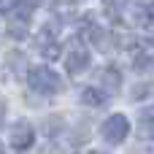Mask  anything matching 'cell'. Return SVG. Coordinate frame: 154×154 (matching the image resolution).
I'll return each instance as SVG.
<instances>
[{
    "label": "cell",
    "mask_w": 154,
    "mask_h": 154,
    "mask_svg": "<svg viewBox=\"0 0 154 154\" xmlns=\"http://www.w3.org/2000/svg\"><path fill=\"white\" fill-rule=\"evenodd\" d=\"M27 84L35 89V92H41V95H51V92H57L62 84H60V76L54 73V70H49V68H32L30 73H27Z\"/></svg>",
    "instance_id": "obj_1"
},
{
    "label": "cell",
    "mask_w": 154,
    "mask_h": 154,
    "mask_svg": "<svg viewBox=\"0 0 154 154\" xmlns=\"http://www.w3.org/2000/svg\"><path fill=\"white\" fill-rule=\"evenodd\" d=\"M87 65H89V51L84 49L81 41H73V43L68 46V54H65V68H68V73H70V76H79V73L87 70Z\"/></svg>",
    "instance_id": "obj_2"
},
{
    "label": "cell",
    "mask_w": 154,
    "mask_h": 154,
    "mask_svg": "<svg viewBox=\"0 0 154 154\" xmlns=\"http://www.w3.org/2000/svg\"><path fill=\"white\" fill-rule=\"evenodd\" d=\"M127 135H130V122H127V116L114 114V116H108V119L103 122V138H106L108 143H122Z\"/></svg>",
    "instance_id": "obj_3"
},
{
    "label": "cell",
    "mask_w": 154,
    "mask_h": 154,
    "mask_svg": "<svg viewBox=\"0 0 154 154\" xmlns=\"http://www.w3.org/2000/svg\"><path fill=\"white\" fill-rule=\"evenodd\" d=\"M133 68L146 73L154 68V43L152 41H141L135 49H133Z\"/></svg>",
    "instance_id": "obj_4"
},
{
    "label": "cell",
    "mask_w": 154,
    "mask_h": 154,
    "mask_svg": "<svg viewBox=\"0 0 154 154\" xmlns=\"http://www.w3.org/2000/svg\"><path fill=\"white\" fill-rule=\"evenodd\" d=\"M32 141H35V133H32V127H30L27 122H16V125L11 127V149L24 152V149L32 146Z\"/></svg>",
    "instance_id": "obj_5"
},
{
    "label": "cell",
    "mask_w": 154,
    "mask_h": 154,
    "mask_svg": "<svg viewBox=\"0 0 154 154\" xmlns=\"http://www.w3.org/2000/svg\"><path fill=\"white\" fill-rule=\"evenodd\" d=\"M100 84H103L108 92H119V87H122V76H119V70H116V68H106V70L100 73Z\"/></svg>",
    "instance_id": "obj_6"
},
{
    "label": "cell",
    "mask_w": 154,
    "mask_h": 154,
    "mask_svg": "<svg viewBox=\"0 0 154 154\" xmlns=\"http://www.w3.org/2000/svg\"><path fill=\"white\" fill-rule=\"evenodd\" d=\"M8 32L14 35V38H24L27 35V14H16V16H11V22H8Z\"/></svg>",
    "instance_id": "obj_7"
},
{
    "label": "cell",
    "mask_w": 154,
    "mask_h": 154,
    "mask_svg": "<svg viewBox=\"0 0 154 154\" xmlns=\"http://www.w3.org/2000/svg\"><path fill=\"white\" fill-rule=\"evenodd\" d=\"M81 100H84L87 106H106V92H100V89H92V87H87V89L81 92Z\"/></svg>",
    "instance_id": "obj_8"
},
{
    "label": "cell",
    "mask_w": 154,
    "mask_h": 154,
    "mask_svg": "<svg viewBox=\"0 0 154 154\" xmlns=\"http://www.w3.org/2000/svg\"><path fill=\"white\" fill-rule=\"evenodd\" d=\"M54 11L60 16H70L76 14V0H54Z\"/></svg>",
    "instance_id": "obj_9"
},
{
    "label": "cell",
    "mask_w": 154,
    "mask_h": 154,
    "mask_svg": "<svg viewBox=\"0 0 154 154\" xmlns=\"http://www.w3.org/2000/svg\"><path fill=\"white\" fill-rule=\"evenodd\" d=\"M141 22H143V27H146V30H152V32H154V0L143 8V11H141Z\"/></svg>",
    "instance_id": "obj_10"
},
{
    "label": "cell",
    "mask_w": 154,
    "mask_h": 154,
    "mask_svg": "<svg viewBox=\"0 0 154 154\" xmlns=\"http://www.w3.org/2000/svg\"><path fill=\"white\" fill-rule=\"evenodd\" d=\"M41 51H43L46 60H57V57H60V43H57V41H51V43H41Z\"/></svg>",
    "instance_id": "obj_11"
},
{
    "label": "cell",
    "mask_w": 154,
    "mask_h": 154,
    "mask_svg": "<svg viewBox=\"0 0 154 154\" xmlns=\"http://www.w3.org/2000/svg\"><path fill=\"white\" fill-rule=\"evenodd\" d=\"M41 3H43V0H16V5H19V11H22V14H30V11H35Z\"/></svg>",
    "instance_id": "obj_12"
},
{
    "label": "cell",
    "mask_w": 154,
    "mask_h": 154,
    "mask_svg": "<svg viewBox=\"0 0 154 154\" xmlns=\"http://www.w3.org/2000/svg\"><path fill=\"white\" fill-rule=\"evenodd\" d=\"M11 3H14V0H0V14H5V11L11 8Z\"/></svg>",
    "instance_id": "obj_13"
},
{
    "label": "cell",
    "mask_w": 154,
    "mask_h": 154,
    "mask_svg": "<svg viewBox=\"0 0 154 154\" xmlns=\"http://www.w3.org/2000/svg\"><path fill=\"white\" fill-rule=\"evenodd\" d=\"M92 154H100V152H92Z\"/></svg>",
    "instance_id": "obj_14"
},
{
    "label": "cell",
    "mask_w": 154,
    "mask_h": 154,
    "mask_svg": "<svg viewBox=\"0 0 154 154\" xmlns=\"http://www.w3.org/2000/svg\"><path fill=\"white\" fill-rule=\"evenodd\" d=\"M152 154H154V149H152Z\"/></svg>",
    "instance_id": "obj_15"
}]
</instances>
